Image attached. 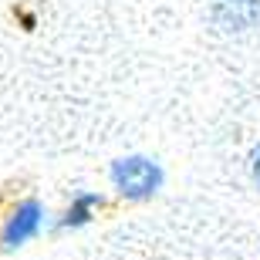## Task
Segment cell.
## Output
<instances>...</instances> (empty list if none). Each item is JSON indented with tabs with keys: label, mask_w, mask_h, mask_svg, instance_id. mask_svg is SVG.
Returning a JSON list of instances; mask_svg holds the SVG:
<instances>
[{
	"label": "cell",
	"mask_w": 260,
	"mask_h": 260,
	"mask_svg": "<svg viewBox=\"0 0 260 260\" xmlns=\"http://www.w3.org/2000/svg\"><path fill=\"white\" fill-rule=\"evenodd\" d=\"M210 17L220 30H250L260 24V0H210Z\"/></svg>",
	"instance_id": "3"
},
{
	"label": "cell",
	"mask_w": 260,
	"mask_h": 260,
	"mask_svg": "<svg viewBox=\"0 0 260 260\" xmlns=\"http://www.w3.org/2000/svg\"><path fill=\"white\" fill-rule=\"evenodd\" d=\"M250 179H253V186L260 189V145L250 152Z\"/></svg>",
	"instance_id": "5"
},
{
	"label": "cell",
	"mask_w": 260,
	"mask_h": 260,
	"mask_svg": "<svg viewBox=\"0 0 260 260\" xmlns=\"http://www.w3.org/2000/svg\"><path fill=\"white\" fill-rule=\"evenodd\" d=\"M102 206H105V200L98 193H78L75 200H71V206L64 210V216L58 220V230H78V226L91 223V216H95Z\"/></svg>",
	"instance_id": "4"
},
{
	"label": "cell",
	"mask_w": 260,
	"mask_h": 260,
	"mask_svg": "<svg viewBox=\"0 0 260 260\" xmlns=\"http://www.w3.org/2000/svg\"><path fill=\"white\" fill-rule=\"evenodd\" d=\"M41 223H44V206H41L38 200L17 203V210L7 216L4 230H0V247H4V250H14L20 243H27L30 237H38Z\"/></svg>",
	"instance_id": "2"
},
{
	"label": "cell",
	"mask_w": 260,
	"mask_h": 260,
	"mask_svg": "<svg viewBox=\"0 0 260 260\" xmlns=\"http://www.w3.org/2000/svg\"><path fill=\"white\" fill-rule=\"evenodd\" d=\"M108 176H112V186L118 189V196L132 203L152 200L166 183L162 166L155 159H149V155H122V159L112 162Z\"/></svg>",
	"instance_id": "1"
}]
</instances>
